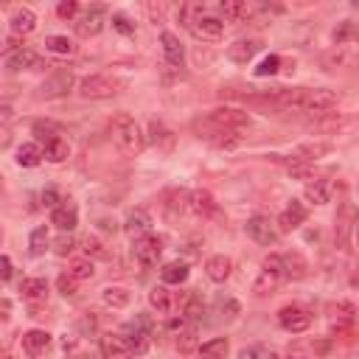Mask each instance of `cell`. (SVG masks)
Masks as SVG:
<instances>
[{
	"mask_svg": "<svg viewBox=\"0 0 359 359\" xmlns=\"http://www.w3.org/2000/svg\"><path fill=\"white\" fill-rule=\"evenodd\" d=\"M109 132H112L115 146H118L126 157L140 154L143 146H146V135H143V129L137 126V121H135L129 112H118V115L112 118V123H109Z\"/></svg>",
	"mask_w": 359,
	"mask_h": 359,
	"instance_id": "obj_1",
	"label": "cell"
},
{
	"mask_svg": "<svg viewBox=\"0 0 359 359\" xmlns=\"http://www.w3.org/2000/svg\"><path fill=\"white\" fill-rule=\"evenodd\" d=\"M118 334L126 342L132 356H146L149 353V345H151V320H149V314H137L132 323H123Z\"/></svg>",
	"mask_w": 359,
	"mask_h": 359,
	"instance_id": "obj_2",
	"label": "cell"
},
{
	"mask_svg": "<svg viewBox=\"0 0 359 359\" xmlns=\"http://www.w3.org/2000/svg\"><path fill=\"white\" fill-rule=\"evenodd\" d=\"M191 126H194V132H196L199 140H205V143H210V146H216V149H236V146L241 143V132L216 126L208 115H205V118H196Z\"/></svg>",
	"mask_w": 359,
	"mask_h": 359,
	"instance_id": "obj_3",
	"label": "cell"
},
{
	"mask_svg": "<svg viewBox=\"0 0 359 359\" xmlns=\"http://www.w3.org/2000/svg\"><path fill=\"white\" fill-rule=\"evenodd\" d=\"M283 280V261H280V252H269L261 264V272L258 278L252 280V292L255 294H269L278 289V283Z\"/></svg>",
	"mask_w": 359,
	"mask_h": 359,
	"instance_id": "obj_4",
	"label": "cell"
},
{
	"mask_svg": "<svg viewBox=\"0 0 359 359\" xmlns=\"http://www.w3.org/2000/svg\"><path fill=\"white\" fill-rule=\"evenodd\" d=\"M118 93V84L104 76V73H90L79 81V95L87 101H101V98H112Z\"/></svg>",
	"mask_w": 359,
	"mask_h": 359,
	"instance_id": "obj_5",
	"label": "cell"
},
{
	"mask_svg": "<svg viewBox=\"0 0 359 359\" xmlns=\"http://www.w3.org/2000/svg\"><path fill=\"white\" fill-rule=\"evenodd\" d=\"M208 118L216 123V126H224V129H233V132H244V129H250V115H247V109H241V107H216V109H210L208 112Z\"/></svg>",
	"mask_w": 359,
	"mask_h": 359,
	"instance_id": "obj_6",
	"label": "cell"
},
{
	"mask_svg": "<svg viewBox=\"0 0 359 359\" xmlns=\"http://www.w3.org/2000/svg\"><path fill=\"white\" fill-rule=\"evenodd\" d=\"M188 31H191V36H196V39H202V42H219V39L224 36V20L205 11V14H199V17L188 25Z\"/></svg>",
	"mask_w": 359,
	"mask_h": 359,
	"instance_id": "obj_7",
	"label": "cell"
},
{
	"mask_svg": "<svg viewBox=\"0 0 359 359\" xmlns=\"http://www.w3.org/2000/svg\"><path fill=\"white\" fill-rule=\"evenodd\" d=\"M132 252H135V258H137L140 266H146V269L149 266H157L160 252H163V238L154 236V233H146V236H140V238L132 241Z\"/></svg>",
	"mask_w": 359,
	"mask_h": 359,
	"instance_id": "obj_8",
	"label": "cell"
},
{
	"mask_svg": "<svg viewBox=\"0 0 359 359\" xmlns=\"http://www.w3.org/2000/svg\"><path fill=\"white\" fill-rule=\"evenodd\" d=\"M104 22H107V8H104V6H90V8H84V11L76 17L73 28H76V34H79L81 39H90V36L101 34Z\"/></svg>",
	"mask_w": 359,
	"mask_h": 359,
	"instance_id": "obj_9",
	"label": "cell"
},
{
	"mask_svg": "<svg viewBox=\"0 0 359 359\" xmlns=\"http://www.w3.org/2000/svg\"><path fill=\"white\" fill-rule=\"evenodd\" d=\"M76 84V76L70 70H53L42 84H39V95L42 98H62L73 90Z\"/></svg>",
	"mask_w": 359,
	"mask_h": 359,
	"instance_id": "obj_10",
	"label": "cell"
},
{
	"mask_svg": "<svg viewBox=\"0 0 359 359\" xmlns=\"http://www.w3.org/2000/svg\"><path fill=\"white\" fill-rule=\"evenodd\" d=\"M278 323H280V328L289 331V334H303V331H309V325H311V314H309L303 306H283V309L278 311Z\"/></svg>",
	"mask_w": 359,
	"mask_h": 359,
	"instance_id": "obj_11",
	"label": "cell"
},
{
	"mask_svg": "<svg viewBox=\"0 0 359 359\" xmlns=\"http://www.w3.org/2000/svg\"><path fill=\"white\" fill-rule=\"evenodd\" d=\"M244 230H247V236H250L255 244H261V247H272V244L278 241V230H275V224H272L266 216H250L247 224H244Z\"/></svg>",
	"mask_w": 359,
	"mask_h": 359,
	"instance_id": "obj_12",
	"label": "cell"
},
{
	"mask_svg": "<svg viewBox=\"0 0 359 359\" xmlns=\"http://www.w3.org/2000/svg\"><path fill=\"white\" fill-rule=\"evenodd\" d=\"M160 45H163V59H165L168 67H174V70L185 67V48H182V42H180L177 34L163 31L160 34Z\"/></svg>",
	"mask_w": 359,
	"mask_h": 359,
	"instance_id": "obj_13",
	"label": "cell"
},
{
	"mask_svg": "<svg viewBox=\"0 0 359 359\" xmlns=\"http://www.w3.org/2000/svg\"><path fill=\"white\" fill-rule=\"evenodd\" d=\"M306 216H309L306 205H303L300 199H292V202L280 210V216H278V233H292V230H297V227L306 222Z\"/></svg>",
	"mask_w": 359,
	"mask_h": 359,
	"instance_id": "obj_14",
	"label": "cell"
},
{
	"mask_svg": "<svg viewBox=\"0 0 359 359\" xmlns=\"http://www.w3.org/2000/svg\"><path fill=\"white\" fill-rule=\"evenodd\" d=\"M188 210H191L194 216H199V219H210V216H216L219 205H216V199H213L210 191L196 188V191L188 194Z\"/></svg>",
	"mask_w": 359,
	"mask_h": 359,
	"instance_id": "obj_15",
	"label": "cell"
},
{
	"mask_svg": "<svg viewBox=\"0 0 359 359\" xmlns=\"http://www.w3.org/2000/svg\"><path fill=\"white\" fill-rule=\"evenodd\" d=\"M123 230H126V236L132 241L140 238V236H146V233H151V216H149V210L146 208H132L126 213V219H123Z\"/></svg>",
	"mask_w": 359,
	"mask_h": 359,
	"instance_id": "obj_16",
	"label": "cell"
},
{
	"mask_svg": "<svg viewBox=\"0 0 359 359\" xmlns=\"http://www.w3.org/2000/svg\"><path fill=\"white\" fill-rule=\"evenodd\" d=\"M8 28H11L14 36H28V34L36 28V14H34V8L17 6V8L11 11V17H8Z\"/></svg>",
	"mask_w": 359,
	"mask_h": 359,
	"instance_id": "obj_17",
	"label": "cell"
},
{
	"mask_svg": "<svg viewBox=\"0 0 359 359\" xmlns=\"http://www.w3.org/2000/svg\"><path fill=\"white\" fill-rule=\"evenodd\" d=\"M50 224L59 227L62 233H70V230L79 224V210H76V205H73L70 199H62V205H56V208L50 210Z\"/></svg>",
	"mask_w": 359,
	"mask_h": 359,
	"instance_id": "obj_18",
	"label": "cell"
},
{
	"mask_svg": "<svg viewBox=\"0 0 359 359\" xmlns=\"http://www.w3.org/2000/svg\"><path fill=\"white\" fill-rule=\"evenodd\" d=\"M328 320H331V331H345V328H351L353 325V317H356V306L351 303V300H339V303H334V306H328Z\"/></svg>",
	"mask_w": 359,
	"mask_h": 359,
	"instance_id": "obj_19",
	"label": "cell"
},
{
	"mask_svg": "<svg viewBox=\"0 0 359 359\" xmlns=\"http://www.w3.org/2000/svg\"><path fill=\"white\" fill-rule=\"evenodd\" d=\"M261 48H264V42L255 39V36H250V39H236V42L227 48V59L236 62V65H247Z\"/></svg>",
	"mask_w": 359,
	"mask_h": 359,
	"instance_id": "obj_20",
	"label": "cell"
},
{
	"mask_svg": "<svg viewBox=\"0 0 359 359\" xmlns=\"http://www.w3.org/2000/svg\"><path fill=\"white\" fill-rule=\"evenodd\" d=\"M20 342H22V351L36 359V356H42V353L50 348V334H48L45 328H28Z\"/></svg>",
	"mask_w": 359,
	"mask_h": 359,
	"instance_id": "obj_21",
	"label": "cell"
},
{
	"mask_svg": "<svg viewBox=\"0 0 359 359\" xmlns=\"http://www.w3.org/2000/svg\"><path fill=\"white\" fill-rule=\"evenodd\" d=\"M328 151H331V143H325V140H309V143L294 146V151L289 154V160H297V163H314V160L325 157Z\"/></svg>",
	"mask_w": 359,
	"mask_h": 359,
	"instance_id": "obj_22",
	"label": "cell"
},
{
	"mask_svg": "<svg viewBox=\"0 0 359 359\" xmlns=\"http://www.w3.org/2000/svg\"><path fill=\"white\" fill-rule=\"evenodd\" d=\"M101 356L104 359H132V353H129V348H126V342L121 339V334L118 331H107V334H101Z\"/></svg>",
	"mask_w": 359,
	"mask_h": 359,
	"instance_id": "obj_23",
	"label": "cell"
},
{
	"mask_svg": "<svg viewBox=\"0 0 359 359\" xmlns=\"http://www.w3.org/2000/svg\"><path fill=\"white\" fill-rule=\"evenodd\" d=\"M39 65H42V59H39V53L31 50V48H14V50L6 56V67H8V70H34V67H39Z\"/></svg>",
	"mask_w": 359,
	"mask_h": 359,
	"instance_id": "obj_24",
	"label": "cell"
},
{
	"mask_svg": "<svg viewBox=\"0 0 359 359\" xmlns=\"http://www.w3.org/2000/svg\"><path fill=\"white\" fill-rule=\"evenodd\" d=\"M280 261H283V278H289V280H303V278L309 275V261H306L297 250L283 252Z\"/></svg>",
	"mask_w": 359,
	"mask_h": 359,
	"instance_id": "obj_25",
	"label": "cell"
},
{
	"mask_svg": "<svg viewBox=\"0 0 359 359\" xmlns=\"http://www.w3.org/2000/svg\"><path fill=\"white\" fill-rule=\"evenodd\" d=\"M331 194H334V182H328V180H311L303 188V199L311 205H328Z\"/></svg>",
	"mask_w": 359,
	"mask_h": 359,
	"instance_id": "obj_26",
	"label": "cell"
},
{
	"mask_svg": "<svg viewBox=\"0 0 359 359\" xmlns=\"http://www.w3.org/2000/svg\"><path fill=\"white\" fill-rule=\"evenodd\" d=\"M177 303H180V300H177V292H171L165 283H163V286H154V289L149 292V306L157 309L160 314H171V311L177 309Z\"/></svg>",
	"mask_w": 359,
	"mask_h": 359,
	"instance_id": "obj_27",
	"label": "cell"
},
{
	"mask_svg": "<svg viewBox=\"0 0 359 359\" xmlns=\"http://www.w3.org/2000/svg\"><path fill=\"white\" fill-rule=\"evenodd\" d=\"M230 272H233L230 255H210V258L205 261V275H208L213 283H224V280L230 278Z\"/></svg>",
	"mask_w": 359,
	"mask_h": 359,
	"instance_id": "obj_28",
	"label": "cell"
},
{
	"mask_svg": "<svg viewBox=\"0 0 359 359\" xmlns=\"http://www.w3.org/2000/svg\"><path fill=\"white\" fill-rule=\"evenodd\" d=\"M219 11H222V17H224L227 22H236V25H238V22L250 20L252 6H250V3H244V0H222Z\"/></svg>",
	"mask_w": 359,
	"mask_h": 359,
	"instance_id": "obj_29",
	"label": "cell"
},
{
	"mask_svg": "<svg viewBox=\"0 0 359 359\" xmlns=\"http://www.w3.org/2000/svg\"><path fill=\"white\" fill-rule=\"evenodd\" d=\"M20 294L28 303H42V300H48V280L45 278H25L20 283Z\"/></svg>",
	"mask_w": 359,
	"mask_h": 359,
	"instance_id": "obj_30",
	"label": "cell"
},
{
	"mask_svg": "<svg viewBox=\"0 0 359 359\" xmlns=\"http://www.w3.org/2000/svg\"><path fill=\"white\" fill-rule=\"evenodd\" d=\"M188 275H191V269H188L185 261H168V264L160 269V278H163L165 286H180V283L188 280Z\"/></svg>",
	"mask_w": 359,
	"mask_h": 359,
	"instance_id": "obj_31",
	"label": "cell"
},
{
	"mask_svg": "<svg viewBox=\"0 0 359 359\" xmlns=\"http://www.w3.org/2000/svg\"><path fill=\"white\" fill-rule=\"evenodd\" d=\"M149 143L163 149V151H168L171 143H174V132L163 121H149Z\"/></svg>",
	"mask_w": 359,
	"mask_h": 359,
	"instance_id": "obj_32",
	"label": "cell"
},
{
	"mask_svg": "<svg viewBox=\"0 0 359 359\" xmlns=\"http://www.w3.org/2000/svg\"><path fill=\"white\" fill-rule=\"evenodd\" d=\"M67 157H70V143L62 135L48 140L45 149H42V160H48V163H65Z\"/></svg>",
	"mask_w": 359,
	"mask_h": 359,
	"instance_id": "obj_33",
	"label": "cell"
},
{
	"mask_svg": "<svg viewBox=\"0 0 359 359\" xmlns=\"http://www.w3.org/2000/svg\"><path fill=\"white\" fill-rule=\"evenodd\" d=\"M129 300H132V292H129L126 286H107V289L101 292V303H104L107 309H126Z\"/></svg>",
	"mask_w": 359,
	"mask_h": 359,
	"instance_id": "obj_34",
	"label": "cell"
},
{
	"mask_svg": "<svg viewBox=\"0 0 359 359\" xmlns=\"http://www.w3.org/2000/svg\"><path fill=\"white\" fill-rule=\"evenodd\" d=\"M227 351H230L227 337H213V339H208V342H202V345L196 348L199 359H224Z\"/></svg>",
	"mask_w": 359,
	"mask_h": 359,
	"instance_id": "obj_35",
	"label": "cell"
},
{
	"mask_svg": "<svg viewBox=\"0 0 359 359\" xmlns=\"http://www.w3.org/2000/svg\"><path fill=\"white\" fill-rule=\"evenodd\" d=\"M14 160L22 168H34V165L42 163V146L39 143H22V146H17V157Z\"/></svg>",
	"mask_w": 359,
	"mask_h": 359,
	"instance_id": "obj_36",
	"label": "cell"
},
{
	"mask_svg": "<svg viewBox=\"0 0 359 359\" xmlns=\"http://www.w3.org/2000/svg\"><path fill=\"white\" fill-rule=\"evenodd\" d=\"M95 275V264L90 258H73L67 264V278H73L76 283H84V280H93Z\"/></svg>",
	"mask_w": 359,
	"mask_h": 359,
	"instance_id": "obj_37",
	"label": "cell"
},
{
	"mask_svg": "<svg viewBox=\"0 0 359 359\" xmlns=\"http://www.w3.org/2000/svg\"><path fill=\"white\" fill-rule=\"evenodd\" d=\"M81 250H84V258H90V261H109V250L104 247V241L98 236H84Z\"/></svg>",
	"mask_w": 359,
	"mask_h": 359,
	"instance_id": "obj_38",
	"label": "cell"
},
{
	"mask_svg": "<svg viewBox=\"0 0 359 359\" xmlns=\"http://www.w3.org/2000/svg\"><path fill=\"white\" fill-rule=\"evenodd\" d=\"M180 317H185V323L196 325V323L205 317V303H202V297H199V294H188L185 303H182V314H180Z\"/></svg>",
	"mask_w": 359,
	"mask_h": 359,
	"instance_id": "obj_39",
	"label": "cell"
},
{
	"mask_svg": "<svg viewBox=\"0 0 359 359\" xmlns=\"http://www.w3.org/2000/svg\"><path fill=\"white\" fill-rule=\"evenodd\" d=\"M42 45H45L48 53H56V56H70V53L76 50V45H73L67 36H62V34H48Z\"/></svg>",
	"mask_w": 359,
	"mask_h": 359,
	"instance_id": "obj_40",
	"label": "cell"
},
{
	"mask_svg": "<svg viewBox=\"0 0 359 359\" xmlns=\"http://www.w3.org/2000/svg\"><path fill=\"white\" fill-rule=\"evenodd\" d=\"M48 241H50V238H48V227H45V224L34 227L31 236H28V250H31V255H45Z\"/></svg>",
	"mask_w": 359,
	"mask_h": 359,
	"instance_id": "obj_41",
	"label": "cell"
},
{
	"mask_svg": "<svg viewBox=\"0 0 359 359\" xmlns=\"http://www.w3.org/2000/svg\"><path fill=\"white\" fill-rule=\"evenodd\" d=\"M174 345H177V351L180 353H191L194 348H196V325H185V328H180L177 331V339H174Z\"/></svg>",
	"mask_w": 359,
	"mask_h": 359,
	"instance_id": "obj_42",
	"label": "cell"
},
{
	"mask_svg": "<svg viewBox=\"0 0 359 359\" xmlns=\"http://www.w3.org/2000/svg\"><path fill=\"white\" fill-rule=\"evenodd\" d=\"M238 359H278V353H275L269 345L252 342V345H247V348L238 351Z\"/></svg>",
	"mask_w": 359,
	"mask_h": 359,
	"instance_id": "obj_43",
	"label": "cell"
},
{
	"mask_svg": "<svg viewBox=\"0 0 359 359\" xmlns=\"http://www.w3.org/2000/svg\"><path fill=\"white\" fill-rule=\"evenodd\" d=\"M34 135H36V140L48 143V140H53V137L62 135V126L53 123V121H34Z\"/></svg>",
	"mask_w": 359,
	"mask_h": 359,
	"instance_id": "obj_44",
	"label": "cell"
},
{
	"mask_svg": "<svg viewBox=\"0 0 359 359\" xmlns=\"http://www.w3.org/2000/svg\"><path fill=\"white\" fill-rule=\"evenodd\" d=\"M280 70V56L278 53H269V56H264L261 62H258V67L252 70L258 79H264V76H275Z\"/></svg>",
	"mask_w": 359,
	"mask_h": 359,
	"instance_id": "obj_45",
	"label": "cell"
},
{
	"mask_svg": "<svg viewBox=\"0 0 359 359\" xmlns=\"http://www.w3.org/2000/svg\"><path fill=\"white\" fill-rule=\"evenodd\" d=\"M205 11H208V8H205L202 3H182V6H180V20H182V25L188 28V25H191L199 14H205Z\"/></svg>",
	"mask_w": 359,
	"mask_h": 359,
	"instance_id": "obj_46",
	"label": "cell"
},
{
	"mask_svg": "<svg viewBox=\"0 0 359 359\" xmlns=\"http://www.w3.org/2000/svg\"><path fill=\"white\" fill-rule=\"evenodd\" d=\"M112 28L118 31V34H123V36H135V22L126 17V14H112Z\"/></svg>",
	"mask_w": 359,
	"mask_h": 359,
	"instance_id": "obj_47",
	"label": "cell"
},
{
	"mask_svg": "<svg viewBox=\"0 0 359 359\" xmlns=\"http://www.w3.org/2000/svg\"><path fill=\"white\" fill-rule=\"evenodd\" d=\"M56 14H59L62 20H73V17H79V3H76V0H62V3L56 6Z\"/></svg>",
	"mask_w": 359,
	"mask_h": 359,
	"instance_id": "obj_48",
	"label": "cell"
},
{
	"mask_svg": "<svg viewBox=\"0 0 359 359\" xmlns=\"http://www.w3.org/2000/svg\"><path fill=\"white\" fill-rule=\"evenodd\" d=\"M171 196H174V202H168L171 213H185L188 210V191H174Z\"/></svg>",
	"mask_w": 359,
	"mask_h": 359,
	"instance_id": "obj_49",
	"label": "cell"
},
{
	"mask_svg": "<svg viewBox=\"0 0 359 359\" xmlns=\"http://www.w3.org/2000/svg\"><path fill=\"white\" fill-rule=\"evenodd\" d=\"M56 286H59V292H62L65 297H73V294H76V280L67 278V272H62V275L56 278Z\"/></svg>",
	"mask_w": 359,
	"mask_h": 359,
	"instance_id": "obj_50",
	"label": "cell"
},
{
	"mask_svg": "<svg viewBox=\"0 0 359 359\" xmlns=\"http://www.w3.org/2000/svg\"><path fill=\"white\" fill-rule=\"evenodd\" d=\"M39 199H42V205H45V208H50V210H53L56 205H62V196H59V191H56V188H45V191L39 194Z\"/></svg>",
	"mask_w": 359,
	"mask_h": 359,
	"instance_id": "obj_51",
	"label": "cell"
},
{
	"mask_svg": "<svg viewBox=\"0 0 359 359\" xmlns=\"http://www.w3.org/2000/svg\"><path fill=\"white\" fill-rule=\"evenodd\" d=\"M73 247H76V241L62 233V236L56 238V247H53V250H56V255H67V252H73Z\"/></svg>",
	"mask_w": 359,
	"mask_h": 359,
	"instance_id": "obj_52",
	"label": "cell"
},
{
	"mask_svg": "<svg viewBox=\"0 0 359 359\" xmlns=\"http://www.w3.org/2000/svg\"><path fill=\"white\" fill-rule=\"evenodd\" d=\"M216 306H219L222 311L227 309V311H230V317H236V314H238V303H236L230 294H219V297H216Z\"/></svg>",
	"mask_w": 359,
	"mask_h": 359,
	"instance_id": "obj_53",
	"label": "cell"
},
{
	"mask_svg": "<svg viewBox=\"0 0 359 359\" xmlns=\"http://www.w3.org/2000/svg\"><path fill=\"white\" fill-rule=\"evenodd\" d=\"M8 278H11V258L0 255V280H8Z\"/></svg>",
	"mask_w": 359,
	"mask_h": 359,
	"instance_id": "obj_54",
	"label": "cell"
},
{
	"mask_svg": "<svg viewBox=\"0 0 359 359\" xmlns=\"http://www.w3.org/2000/svg\"><path fill=\"white\" fill-rule=\"evenodd\" d=\"M14 118V109L8 104H0V123H8Z\"/></svg>",
	"mask_w": 359,
	"mask_h": 359,
	"instance_id": "obj_55",
	"label": "cell"
},
{
	"mask_svg": "<svg viewBox=\"0 0 359 359\" xmlns=\"http://www.w3.org/2000/svg\"><path fill=\"white\" fill-rule=\"evenodd\" d=\"M149 14H151V20H154V22H160V20H163V6L149 3Z\"/></svg>",
	"mask_w": 359,
	"mask_h": 359,
	"instance_id": "obj_56",
	"label": "cell"
},
{
	"mask_svg": "<svg viewBox=\"0 0 359 359\" xmlns=\"http://www.w3.org/2000/svg\"><path fill=\"white\" fill-rule=\"evenodd\" d=\"M0 359H11V353H8V348H3V345H0Z\"/></svg>",
	"mask_w": 359,
	"mask_h": 359,
	"instance_id": "obj_57",
	"label": "cell"
},
{
	"mask_svg": "<svg viewBox=\"0 0 359 359\" xmlns=\"http://www.w3.org/2000/svg\"><path fill=\"white\" fill-rule=\"evenodd\" d=\"M0 241H3V227H0Z\"/></svg>",
	"mask_w": 359,
	"mask_h": 359,
	"instance_id": "obj_58",
	"label": "cell"
},
{
	"mask_svg": "<svg viewBox=\"0 0 359 359\" xmlns=\"http://www.w3.org/2000/svg\"><path fill=\"white\" fill-rule=\"evenodd\" d=\"M292 359H303V356H292Z\"/></svg>",
	"mask_w": 359,
	"mask_h": 359,
	"instance_id": "obj_59",
	"label": "cell"
}]
</instances>
